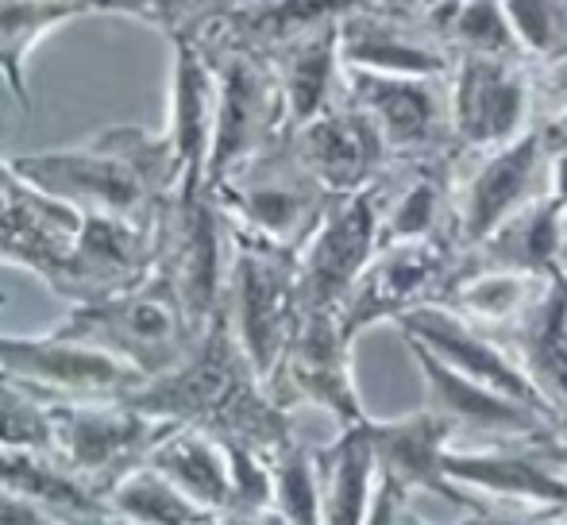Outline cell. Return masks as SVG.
<instances>
[{
	"instance_id": "cell-1",
	"label": "cell",
	"mask_w": 567,
	"mask_h": 525,
	"mask_svg": "<svg viewBox=\"0 0 567 525\" xmlns=\"http://www.w3.org/2000/svg\"><path fill=\"white\" fill-rule=\"evenodd\" d=\"M124 402L151 418L205 429L220 441H239L267 460L293 441L290 410L270 398L267 379L244 352L225 306L178 368L147 379Z\"/></svg>"
},
{
	"instance_id": "cell-2",
	"label": "cell",
	"mask_w": 567,
	"mask_h": 525,
	"mask_svg": "<svg viewBox=\"0 0 567 525\" xmlns=\"http://www.w3.org/2000/svg\"><path fill=\"white\" fill-rule=\"evenodd\" d=\"M12 166L43 194L78 213H105L135 225H158V213L182 189V166L166 132L135 124L97 132L90 143L12 158Z\"/></svg>"
},
{
	"instance_id": "cell-3",
	"label": "cell",
	"mask_w": 567,
	"mask_h": 525,
	"mask_svg": "<svg viewBox=\"0 0 567 525\" xmlns=\"http://www.w3.org/2000/svg\"><path fill=\"white\" fill-rule=\"evenodd\" d=\"M54 332L132 363L143 379H158L186 360L205 329L189 317L171 278L151 270L132 290L70 306V313Z\"/></svg>"
},
{
	"instance_id": "cell-4",
	"label": "cell",
	"mask_w": 567,
	"mask_h": 525,
	"mask_svg": "<svg viewBox=\"0 0 567 525\" xmlns=\"http://www.w3.org/2000/svg\"><path fill=\"white\" fill-rule=\"evenodd\" d=\"M231 228L301 251L313 228L321 225L332 194L309 174L290 143V132L239 163L225 182L213 186Z\"/></svg>"
},
{
	"instance_id": "cell-5",
	"label": "cell",
	"mask_w": 567,
	"mask_h": 525,
	"mask_svg": "<svg viewBox=\"0 0 567 525\" xmlns=\"http://www.w3.org/2000/svg\"><path fill=\"white\" fill-rule=\"evenodd\" d=\"M228 286L225 309L236 329L244 352L251 356L255 371L270 379L278 356L286 352L293 329L301 321V290H298V251L231 228Z\"/></svg>"
},
{
	"instance_id": "cell-6",
	"label": "cell",
	"mask_w": 567,
	"mask_h": 525,
	"mask_svg": "<svg viewBox=\"0 0 567 525\" xmlns=\"http://www.w3.org/2000/svg\"><path fill=\"white\" fill-rule=\"evenodd\" d=\"M217 66V132H213L205 186L225 182L239 163L259 155L275 140L290 132L286 121L282 85H278L275 62L262 51L228 43L209 31H194Z\"/></svg>"
},
{
	"instance_id": "cell-7",
	"label": "cell",
	"mask_w": 567,
	"mask_h": 525,
	"mask_svg": "<svg viewBox=\"0 0 567 525\" xmlns=\"http://www.w3.org/2000/svg\"><path fill=\"white\" fill-rule=\"evenodd\" d=\"M51 452L105 498L124 475L143 467L174 421L151 418L127 402H47Z\"/></svg>"
},
{
	"instance_id": "cell-8",
	"label": "cell",
	"mask_w": 567,
	"mask_h": 525,
	"mask_svg": "<svg viewBox=\"0 0 567 525\" xmlns=\"http://www.w3.org/2000/svg\"><path fill=\"white\" fill-rule=\"evenodd\" d=\"M548 140L540 121L494 151L460 155L455 166V244L478 248L506 217L548 189Z\"/></svg>"
},
{
	"instance_id": "cell-9",
	"label": "cell",
	"mask_w": 567,
	"mask_h": 525,
	"mask_svg": "<svg viewBox=\"0 0 567 525\" xmlns=\"http://www.w3.org/2000/svg\"><path fill=\"white\" fill-rule=\"evenodd\" d=\"M537 74L529 59H486V54H455L449 74L452 140L460 155L494 151L529 132L537 109Z\"/></svg>"
},
{
	"instance_id": "cell-10",
	"label": "cell",
	"mask_w": 567,
	"mask_h": 525,
	"mask_svg": "<svg viewBox=\"0 0 567 525\" xmlns=\"http://www.w3.org/2000/svg\"><path fill=\"white\" fill-rule=\"evenodd\" d=\"M0 375L43 402H124L147 383L132 363L54 329L43 337L0 332Z\"/></svg>"
},
{
	"instance_id": "cell-11",
	"label": "cell",
	"mask_w": 567,
	"mask_h": 525,
	"mask_svg": "<svg viewBox=\"0 0 567 525\" xmlns=\"http://www.w3.org/2000/svg\"><path fill=\"white\" fill-rule=\"evenodd\" d=\"M460 259L463 248L449 236L382 244L340 306V325L348 340H359L371 325L398 321L410 309L441 301Z\"/></svg>"
},
{
	"instance_id": "cell-12",
	"label": "cell",
	"mask_w": 567,
	"mask_h": 525,
	"mask_svg": "<svg viewBox=\"0 0 567 525\" xmlns=\"http://www.w3.org/2000/svg\"><path fill=\"white\" fill-rule=\"evenodd\" d=\"M351 348L340 325V309H309L301 313L298 329H293L286 352L278 356L275 371L267 379V391L282 410L293 405H317L337 425H355L367 418L363 402L355 391V375H351Z\"/></svg>"
},
{
	"instance_id": "cell-13",
	"label": "cell",
	"mask_w": 567,
	"mask_h": 525,
	"mask_svg": "<svg viewBox=\"0 0 567 525\" xmlns=\"http://www.w3.org/2000/svg\"><path fill=\"white\" fill-rule=\"evenodd\" d=\"M382 194L379 182L329 202L321 225L298 251L301 309H340L355 278L379 251Z\"/></svg>"
},
{
	"instance_id": "cell-14",
	"label": "cell",
	"mask_w": 567,
	"mask_h": 525,
	"mask_svg": "<svg viewBox=\"0 0 567 525\" xmlns=\"http://www.w3.org/2000/svg\"><path fill=\"white\" fill-rule=\"evenodd\" d=\"M343 93L371 113L390 158H433L455 151L449 78L379 74L343 66Z\"/></svg>"
},
{
	"instance_id": "cell-15",
	"label": "cell",
	"mask_w": 567,
	"mask_h": 525,
	"mask_svg": "<svg viewBox=\"0 0 567 525\" xmlns=\"http://www.w3.org/2000/svg\"><path fill=\"white\" fill-rule=\"evenodd\" d=\"M78 233L82 213L74 205L43 194L0 158V262L31 270L59 294Z\"/></svg>"
},
{
	"instance_id": "cell-16",
	"label": "cell",
	"mask_w": 567,
	"mask_h": 525,
	"mask_svg": "<svg viewBox=\"0 0 567 525\" xmlns=\"http://www.w3.org/2000/svg\"><path fill=\"white\" fill-rule=\"evenodd\" d=\"M398 332L410 340H421L425 348H433L449 368H455L460 375L486 383L494 391L517 398V402L533 405V410L548 413V418L560 421V413L548 405V398L537 391L525 368L517 363V356L509 352V344L491 329H478V325L463 321L460 313H452L441 301H429V306L410 309L405 317H398Z\"/></svg>"
},
{
	"instance_id": "cell-17",
	"label": "cell",
	"mask_w": 567,
	"mask_h": 525,
	"mask_svg": "<svg viewBox=\"0 0 567 525\" xmlns=\"http://www.w3.org/2000/svg\"><path fill=\"white\" fill-rule=\"evenodd\" d=\"M290 143L301 163L309 166V174L332 197L374 186L386 174V166L394 163L379 124L348 93H343L337 105L324 109L321 116L290 128Z\"/></svg>"
},
{
	"instance_id": "cell-18",
	"label": "cell",
	"mask_w": 567,
	"mask_h": 525,
	"mask_svg": "<svg viewBox=\"0 0 567 525\" xmlns=\"http://www.w3.org/2000/svg\"><path fill=\"white\" fill-rule=\"evenodd\" d=\"M402 340L413 360H417L421 379H425V405L441 413V418H449L455 433L467 429V433L491 436V441H525V436H553L560 429V421L548 418V413L533 410V405L517 402V398L494 391L486 383L460 375L433 348L421 344V340L410 337Z\"/></svg>"
},
{
	"instance_id": "cell-19",
	"label": "cell",
	"mask_w": 567,
	"mask_h": 525,
	"mask_svg": "<svg viewBox=\"0 0 567 525\" xmlns=\"http://www.w3.org/2000/svg\"><path fill=\"white\" fill-rule=\"evenodd\" d=\"M340 54L343 66L379 74L449 78L455 66V54L425 16L398 12L379 0L340 23Z\"/></svg>"
},
{
	"instance_id": "cell-20",
	"label": "cell",
	"mask_w": 567,
	"mask_h": 525,
	"mask_svg": "<svg viewBox=\"0 0 567 525\" xmlns=\"http://www.w3.org/2000/svg\"><path fill=\"white\" fill-rule=\"evenodd\" d=\"M367 433H371V449L374 460H379V480L398 483L405 495H413V491L441 495L444 503L460 506L467 514L483 511V503L467 487H460L444 467L455 436V425L449 418L425 405V410L394 421L367 418Z\"/></svg>"
},
{
	"instance_id": "cell-21",
	"label": "cell",
	"mask_w": 567,
	"mask_h": 525,
	"mask_svg": "<svg viewBox=\"0 0 567 525\" xmlns=\"http://www.w3.org/2000/svg\"><path fill=\"white\" fill-rule=\"evenodd\" d=\"M151 270H155V225L82 213V233L70 251L59 298H66L70 306L113 298L143 282Z\"/></svg>"
},
{
	"instance_id": "cell-22",
	"label": "cell",
	"mask_w": 567,
	"mask_h": 525,
	"mask_svg": "<svg viewBox=\"0 0 567 525\" xmlns=\"http://www.w3.org/2000/svg\"><path fill=\"white\" fill-rule=\"evenodd\" d=\"M540 441L545 436L494 441L471 452L449 449L444 467L460 487L529 506L537 511V518H553V514L567 511V475L540 456Z\"/></svg>"
},
{
	"instance_id": "cell-23",
	"label": "cell",
	"mask_w": 567,
	"mask_h": 525,
	"mask_svg": "<svg viewBox=\"0 0 567 525\" xmlns=\"http://www.w3.org/2000/svg\"><path fill=\"white\" fill-rule=\"evenodd\" d=\"M171 97H166V135L182 166V189L205 186L213 132H217V66L194 31L171 35Z\"/></svg>"
},
{
	"instance_id": "cell-24",
	"label": "cell",
	"mask_w": 567,
	"mask_h": 525,
	"mask_svg": "<svg viewBox=\"0 0 567 525\" xmlns=\"http://www.w3.org/2000/svg\"><path fill=\"white\" fill-rule=\"evenodd\" d=\"M367 4L374 0H231L197 31L270 54L301 35L343 23Z\"/></svg>"
},
{
	"instance_id": "cell-25",
	"label": "cell",
	"mask_w": 567,
	"mask_h": 525,
	"mask_svg": "<svg viewBox=\"0 0 567 525\" xmlns=\"http://www.w3.org/2000/svg\"><path fill=\"white\" fill-rule=\"evenodd\" d=\"M556 278L525 275V270L494 267L463 251L460 267L449 278L441 294V306H449L452 313H460L463 321L478 325V329L491 332H509L548 290H553Z\"/></svg>"
},
{
	"instance_id": "cell-26",
	"label": "cell",
	"mask_w": 567,
	"mask_h": 525,
	"mask_svg": "<svg viewBox=\"0 0 567 525\" xmlns=\"http://www.w3.org/2000/svg\"><path fill=\"white\" fill-rule=\"evenodd\" d=\"M467 256L494 267L525 270V275L560 278L567 270V213L553 194L533 197L529 205L506 217L478 248Z\"/></svg>"
},
{
	"instance_id": "cell-27",
	"label": "cell",
	"mask_w": 567,
	"mask_h": 525,
	"mask_svg": "<svg viewBox=\"0 0 567 525\" xmlns=\"http://www.w3.org/2000/svg\"><path fill=\"white\" fill-rule=\"evenodd\" d=\"M275 62L278 85H282L286 121L290 128L321 116L343 97V54H340V23L301 35L293 43L267 54Z\"/></svg>"
},
{
	"instance_id": "cell-28",
	"label": "cell",
	"mask_w": 567,
	"mask_h": 525,
	"mask_svg": "<svg viewBox=\"0 0 567 525\" xmlns=\"http://www.w3.org/2000/svg\"><path fill=\"white\" fill-rule=\"evenodd\" d=\"M321 475V525H367L374 491H379V460L371 449L367 418L343 425L337 441L313 449Z\"/></svg>"
},
{
	"instance_id": "cell-29",
	"label": "cell",
	"mask_w": 567,
	"mask_h": 525,
	"mask_svg": "<svg viewBox=\"0 0 567 525\" xmlns=\"http://www.w3.org/2000/svg\"><path fill=\"white\" fill-rule=\"evenodd\" d=\"M502 340L567 425V270Z\"/></svg>"
},
{
	"instance_id": "cell-30",
	"label": "cell",
	"mask_w": 567,
	"mask_h": 525,
	"mask_svg": "<svg viewBox=\"0 0 567 525\" xmlns=\"http://www.w3.org/2000/svg\"><path fill=\"white\" fill-rule=\"evenodd\" d=\"M147 464L158 467L174 487H182L194 503L209 506L225 522L231 506V456L220 436L194 425H174L151 452Z\"/></svg>"
},
{
	"instance_id": "cell-31",
	"label": "cell",
	"mask_w": 567,
	"mask_h": 525,
	"mask_svg": "<svg viewBox=\"0 0 567 525\" xmlns=\"http://www.w3.org/2000/svg\"><path fill=\"white\" fill-rule=\"evenodd\" d=\"M97 8L85 0H0V78L23 113L35 109L28 85V59L51 31Z\"/></svg>"
},
{
	"instance_id": "cell-32",
	"label": "cell",
	"mask_w": 567,
	"mask_h": 525,
	"mask_svg": "<svg viewBox=\"0 0 567 525\" xmlns=\"http://www.w3.org/2000/svg\"><path fill=\"white\" fill-rule=\"evenodd\" d=\"M105 506L124 525H225L220 514L194 503L182 487H174L158 467L143 464L105 495Z\"/></svg>"
},
{
	"instance_id": "cell-33",
	"label": "cell",
	"mask_w": 567,
	"mask_h": 525,
	"mask_svg": "<svg viewBox=\"0 0 567 525\" xmlns=\"http://www.w3.org/2000/svg\"><path fill=\"white\" fill-rule=\"evenodd\" d=\"M425 20L441 31L452 54H486V59H529L509 23L506 0H455L433 8Z\"/></svg>"
},
{
	"instance_id": "cell-34",
	"label": "cell",
	"mask_w": 567,
	"mask_h": 525,
	"mask_svg": "<svg viewBox=\"0 0 567 525\" xmlns=\"http://www.w3.org/2000/svg\"><path fill=\"white\" fill-rule=\"evenodd\" d=\"M270 472H275V511L286 514L290 525H321V475L313 449L293 436L286 449L275 452Z\"/></svg>"
},
{
	"instance_id": "cell-35",
	"label": "cell",
	"mask_w": 567,
	"mask_h": 525,
	"mask_svg": "<svg viewBox=\"0 0 567 525\" xmlns=\"http://www.w3.org/2000/svg\"><path fill=\"white\" fill-rule=\"evenodd\" d=\"M506 12L533 66H560L567 59V0H506Z\"/></svg>"
},
{
	"instance_id": "cell-36",
	"label": "cell",
	"mask_w": 567,
	"mask_h": 525,
	"mask_svg": "<svg viewBox=\"0 0 567 525\" xmlns=\"http://www.w3.org/2000/svg\"><path fill=\"white\" fill-rule=\"evenodd\" d=\"M231 0H97V12H116L163 31L166 39L182 31H197Z\"/></svg>"
},
{
	"instance_id": "cell-37",
	"label": "cell",
	"mask_w": 567,
	"mask_h": 525,
	"mask_svg": "<svg viewBox=\"0 0 567 525\" xmlns=\"http://www.w3.org/2000/svg\"><path fill=\"white\" fill-rule=\"evenodd\" d=\"M405 503H410V495H405L398 483L379 480V491H374L371 518H367V525H398V514H402Z\"/></svg>"
},
{
	"instance_id": "cell-38",
	"label": "cell",
	"mask_w": 567,
	"mask_h": 525,
	"mask_svg": "<svg viewBox=\"0 0 567 525\" xmlns=\"http://www.w3.org/2000/svg\"><path fill=\"white\" fill-rule=\"evenodd\" d=\"M548 194H553L567 213V147L548 155Z\"/></svg>"
},
{
	"instance_id": "cell-39",
	"label": "cell",
	"mask_w": 567,
	"mask_h": 525,
	"mask_svg": "<svg viewBox=\"0 0 567 525\" xmlns=\"http://www.w3.org/2000/svg\"><path fill=\"white\" fill-rule=\"evenodd\" d=\"M540 456L567 475V425H560L553 436H545V441H540Z\"/></svg>"
},
{
	"instance_id": "cell-40",
	"label": "cell",
	"mask_w": 567,
	"mask_h": 525,
	"mask_svg": "<svg viewBox=\"0 0 567 525\" xmlns=\"http://www.w3.org/2000/svg\"><path fill=\"white\" fill-rule=\"evenodd\" d=\"M540 128H545L548 151H560V147H567V105L560 109V113L545 116V121H540Z\"/></svg>"
},
{
	"instance_id": "cell-41",
	"label": "cell",
	"mask_w": 567,
	"mask_h": 525,
	"mask_svg": "<svg viewBox=\"0 0 567 525\" xmlns=\"http://www.w3.org/2000/svg\"><path fill=\"white\" fill-rule=\"evenodd\" d=\"M386 8H398V12H413V16H425L433 8H444V4H455V0H379Z\"/></svg>"
},
{
	"instance_id": "cell-42",
	"label": "cell",
	"mask_w": 567,
	"mask_h": 525,
	"mask_svg": "<svg viewBox=\"0 0 567 525\" xmlns=\"http://www.w3.org/2000/svg\"><path fill=\"white\" fill-rule=\"evenodd\" d=\"M398 525H429L425 518H417V514L410 511V503L402 506V514H398Z\"/></svg>"
},
{
	"instance_id": "cell-43",
	"label": "cell",
	"mask_w": 567,
	"mask_h": 525,
	"mask_svg": "<svg viewBox=\"0 0 567 525\" xmlns=\"http://www.w3.org/2000/svg\"><path fill=\"white\" fill-rule=\"evenodd\" d=\"M255 525H290V522H286V514H278V511H275V506H270V511H267V514H262V518H259V522H255Z\"/></svg>"
},
{
	"instance_id": "cell-44",
	"label": "cell",
	"mask_w": 567,
	"mask_h": 525,
	"mask_svg": "<svg viewBox=\"0 0 567 525\" xmlns=\"http://www.w3.org/2000/svg\"><path fill=\"white\" fill-rule=\"evenodd\" d=\"M85 4H93V8H97V0H85Z\"/></svg>"
},
{
	"instance_id": "cell-45",
	"label": "cell",
	"mask_w": 567,
	"mask_h": 525,
	"mask_svg": "<svg viewBox=\"0 0 567 525\" xmlns=\"http://www.w3.org/2000/svg\"><path fill=\"white\" fill-rule=\"evenodd\" d=\"M120 525H124V522H120Z\"/></svg>"
},
{
	"instance_id": "cell-46",
	"label": "cell",
	"mask_w": 567,
	"mask_h": 525,
	"mask_svg": "<svg viewBox=\"0 0 567 525\" xmlns=\"http://www.w3.org/2000/svg\"><path fill=\"white\" fill-rule=\"evenodd\" d=\"M0 379H4V375H0Z\"/></svg>"
}]
</instances>
